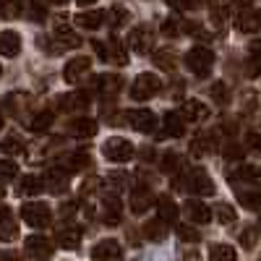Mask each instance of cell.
Segmentation results:
<instances>
[{
  "mask_svg": "<svg viewBox=\"0 0 261 261\" xmlns=\"http://www.w3.org/2000/svg\"><path fill=\"white\" fill-rule=\"evenodd\" d=\"M225 157H227V160H241V157H243V149L235 146V144H230V146H225Z\"/></svg>",
  "mask_w": 261,
  "mask_h": 261,
  "instance_id": "48",
  "label": "cell"
},
{
  "mask_svg": "<svg viewBox=\"0 0 261 261\" xmlns=\"http://www.w3.org/2000/svg\"><path fill=\"white\" fill-rule=\"evenodd\" d=\"M238 175L251 180V178H256V170H253V167H241V172H238Z\"/></svg>",
  "mask_w": 261,
  "mask_h": 261,
  "instance_id": "51",
  "label": "cell"
},
{
  "mask_svg": "<svg viewBox=\"0 0 261 261\" xmlns=\"http://www.w3.org/2000/svg\"><path fill=\"white\" fill-rule=\"evenodd\" d=\"M92 68V60L86 58V55H79V58H73V60H68L65 63V68H63V79L68 81V84H76L86 71Z\"/></svg>",
  "mask_w": 261,
  "mask_h": 261,
  "instance_id": "14",
  "label": "cell"
},
{
  "mask_svg": "<svg viewBox=\"0 0 261 261\" xmlns=\"http://www.w3.org/2000/svg\"><path fill=\"white\" fill-rule=\"evenodd\" d=\"M97 120L94 118H84V115H79V118H73L71 123H68V130L73 136H84V139H89V136H94L97 134Z\"/></svg>",
  "mask_w": 261,
  "mask_h": 261,
  "instance_id": "20",
  "label": "cell"
},
{
  "mask_svg": "<svg viewBox=\"0 0 261 261\" xmlns=\"http://www.w3.org/2000/svg\"><path fill=\"white\" fill-rule=\"evenodd\" d=\"M151 201H154V196H151L149 188H136L134 196H130V209H134V214H144L151 206Z\"/></svg>",
  "mask_w": 261,
  "mask_h": 261,
  "instance_id": "27",
  "label": "cell"
},
{
  "mask_svg": "<svg viewBox=\"0 0 261 261\" xmlns=\"http://www.w3.org/2000/svg\"><path fill=\"white\" fill-rule=\"evenodd\" d=\"M0 73H3V68H0Z\"/></svg>",
  "mask_w": 261,
  "mask_h": 261,
  "instance_id": "60",
  "label": "cell"
},
{
  "mask_svg": "<svg viewBox=\"0 0 261 261\" xmlns=\"http://www.w3.org/2000/svg\"><path fill=\"white\" fill-rule=\"evenodd\" d=\"M0 175H6V178H16L18 175V165L11 162V160H0Z\"/></svg>",
  "mask_w": 261,
  "mask_h": 261,
  "instance_id": "45",
  "label": "cell"
},
{
  "mask_svg": "<svg viewBox=\"0 0 261 261\" xmlns=\"http://www.w3.org/2000/svg\"><path fill=\"white\" fill-rule=\"evenodd\" d=\"M94 50H97V55L102 60L113 63V65H125L128 63V53L123 50V45H120L115 37L110 42H94Z\"/></svg>",
  "mask_w": 261,
  "mask_h": 261,
  "instance_id": "5",
  "label": "cell"
},
{
  "mask_svg": "<svg viewBox=\"0 0 261 261\" xmlns=\"http://www.w3.org/2000/svg\"><path fill=\"white\" fill-rule=\"evenodd\" d=\"M128 123L139 134H151L157 128V118L151 110H128Z\"/></svg>",
  "mask_w": 261,
  "mask_h": 261,
  "instance_id": "10",
  "label": "cell"
},
{
  "mask_svg": "<svg viewBox=\"0 0 261 261\" xmlns=\"http://www.w3.org/2000/svg\"><path fill=\"white\" fill-rule=\"evenodd\" d=\"M183 130H186V120L180 118V113L167 110V113L162 115V134H160V136L178 139V136H183Z\"/></svg>",
  "mask_w": 261,
  "mask_h": 261,
  "instance_id": "13",
  "label": "cell"
},
{
  "mask_svg": "<svg viewBox=\"0 0 261 261\" xmlns=\"http://www.w3.org/2000/svg\"><path fill=\"white\" fill-rule=\"evenodd\" d=\"M144 238H149V241H154V243L165 241V238H167V225H165L162 220L146 222V225H144Z\"/></svg>",
  "mask_w": 261,
  "mask_h": 261,
  "instance_id": "29",
  "label": "cell"
},
{
  "mask_svg": "<svg viewBox=\"0 0 261 261\" xmlns=\"http://www.w3.org/2000/svg\"><path fill=\"white\" fill-rule=\"evenodd\" d=\"M21 53V37L16 32H3L0 34V55L3 58H16Z\"/></svg>",
  "mask_w": 261,
  "mask_h": 261,
  "instance_id": "23",
  "label": "cell"
},
{
  "mask_svg": "<svg viewBox=\"0 0 261 261\" xmlns=\"http://www.w3.org/2000/svg\"><path fill=\"white\" fill-rule=\"evenodd\" d=\"M230 6H235V8H243V11H246V8L251 6V0H230Z\"/></svg>",
  "mask_w": 261,
  "mask_h": 261,
  "instance_id": "53",
  "label": "cell"
},
{
  "mask_svg": "<svg viewBox=\"0 0 261 261\" xmlns=\"http://www.w3.org/2000/svg\"><path fill=\"white\" fill-rule=\"evenodd\" d=\"M102 21H105V13H102V11H84V13H76V27H79V29H99Z\"/></svg>",
  "mask_w": 261,
  "mask_h": 261,
  "instance_id": "28",
  "label": "cell"
},
{
  "mask_svg": "<svg viewBox=\"0 0 261 261\" xmlns=\"http://www.w3.org/2000/svg\"><path fill=\"white\" fill-rule=\"evenodd\" d=\"M180 261H201V256H199V253H186Z\"/></svg>",
  "mask_w": 261,
  "mask_h": 261,
  "instance_id": "54",
  "label": "cell"
},
{
  "mask_svg": "<svg viewBox=\"0 0 261 261\" xmlns=\"http://www.w3.org/2000/svg\"><path fill=\"white\" fill-rule=\"evenodd\" d=\"M0 149H3V151H8V154H18V151L24 149V141H21V139H16V136H11V139H6L3 144H0Z\"/></svg>",
  "mask_w": 261,
  "mask_h": 261,
  "instance_id": "43",
  "label": "cell"
},
{
  "mask_svg": "<svg viewBox=\"0 0 261 261\" xmlns=\"http://www.w3.org/2000/svg\"><path fill=\"white\" fill-rule=\"evenodd\" d=\"M18 16V0H0V18Z\"/></svg>",
  "mask_w": 261,
  "mask_h": 261,
  "instance_id": "40",
  "label": "cell"
},
{
  "mask_svg": "<svg viewBox=\"0 0 261 261\" xmlns=\"http://www.w3.org/2000/svg\"><path fill=\"white\" fill-rule=\"evenodd\" d=\"M45 188L50 191H68V175H63V172H47V178H45Z\"/></svg>",
  "mask_w": 261,
  "mask_h": 261,
  "instance_id": "32",
  "label": "cell"
},
{
  "mask_svg": "<svg viewBox=\"0 0 261 261\" xmlns=\"http://www.w3.org/2000/svg\"><path fill=\"white\" fill-rule=\"evenodd\" d=\"M53 3H65V0H53Z\"/></svg>",
  "mask_w": 261,
  "mask_h": 261,
  "instance_id": "59",
  "label": "cell"
},
{
  "mask_svg": "<svg viewBox=\"0 0 261 261\" xmlns=\"http://www.w3.org/2000/svg\"><path fill=\"white\" fill-rule=\"evenodd\" d=\"M246 73H248V79H258L261 76V42H251L248 60H246Z\"/></svg>",
  "mask_w": 261,
  "mask_h": 261,
  "instance_id": "24",
  "label": "cell"
},
{
  "mask_svg": "<svg viewBox=\"0 0 261 261\" xmlns=\"http://www.w3.org/2000/svg\"><path fill=\"white\" fill-rule=\"evenodd\" d=\"M89 165H92L89 151H76V154L71 157V170H84V167H89Z\"/></svg>",
  "mask_w": 261,
  "mask_h": 261,
  "instance_id": "41",
  "label": "cell"
},
{
  "mask_svg": "<svg viewBox=\"0 0 261 261\" xmlns=\"http://www.w3.org/2000/svg\"><path fill=\"white\" fill-rule=\"evenodd\" d=\"M241 243H243L246 248H253V246H256V232H253V230H243Z\"/></svg>",
  "mask_w": 261,
  "mask_h": 261,
  "instance_id": "49",
  "label": "cell"
},
{
  "mask_svg": "<svg viewBox=\"0 0 261 261\" xmlns=\"http://www.w3.org/2000/svg\"><path fill=\"white\" fill-rule=\"evenodd\" d=\"M151 60H154V65H157V68H162V71H172V68H175V60H172L170 53H154V55H151Z\"/></svg>",
  "mask_w": 261,
  "mask_h": 261,
  "instance_id": "38",
  "label": "cell"
},
{
  "mask_svg": "<svg viewBox=\"0 0 261 261\" xmlns=\"http://www.w3.org/2000/svg\"><path fill=\"white\" fill-rule=\"evenodd\" d=\"M92 261H123V248L118 241L107 238V241H99L92 248Z\"/></svg>",
  "mask_w": 261,
  "mask_h": 261,
  "instance_id": "9",
  "label": "cell"
},
{
  "mask_svg": "<svg viewBox=\"0 0 261 261\" xmlns=\"http://www.w3.org/2000/svg\"><path fill=\"white\" fill-rule=\"evenodd\" d=\"M18 238V222H16V217L8 206H0V241H16Z\"/></svg>",
  "mask_w": 261,
  "mask_h": 261,
  "instance_id": "15",
  "label": "cell"
},
{
  "mask_svg": "<svg viewBox=\"0 0 261 261\" xmlns=\"http://www.w3.org/2000/svg\"><path fill=\"white\" fill-rule=\"evenodd\" d=\"M134 144H130L128 139H120V136H113L107 139L105 146H102V154L110 160V162H128L130 157H134Z\"/></svg>",
  "mask_w": 261,
  "mask_h": 261,
  "instance_id": "4",
  "label": "cell"
},
{
  "mask_svg": "<svg viewBox=\"0 0 261 261\" xmlns=\"http://www.w3.org/2000/svg\"><path fill=\"white\" fill-rule=\"evenodd\" d=\"M58 246L65 248V251H73L81 246V230L79 227H63L58 232Z\"/></svg>",
  "mask_w": 261,
  "mask_h": 261,
  "instance_id": "26",
  "label": "cell"
},
{
  "mask_svg": "<svg viewBox=\"0 0 261 261\" xmlns=\"http://www.w3.org/2000/svg\"><path fill=\"white\" fill-rule=\"evenodd\" d=\"M0 130H3V115H0Z\"/></svg>",
  "mask_w": 261,
  "mask_h": 261,
  "instance_id": "58",
  "label": "cell"
},
{
  "mask_svg": "<svg viewBox=\"0 0 261 261\" xmlns=\"http://www.w3.org/2000/svg\"><path fill=\"white\" fill-rule=\"evenodd\" d=\"M105 18L110 21V27H120V24H128L130 13H128L123 6H113L110 11H107V16H105Z\"/></svg>",
  "mask_w": 261,
  "mask_h": 261,
  "instance_id": "35",
  "label": "cell"
},
{
  "mask_svg": "<svg viewBox=\"0 0 261 261\" xmlns=\"http://www.w3.org/2000/svg\"><path fill=\"white\" fill-rule=\"evenodd\" d=\"M180 118L183 120H191V123H199V120H206L209 118V107L201 102V99H186L183 107H180Z\"/></svg>",
  "mask_w": 261,
  "mask_h": 261,
  "instance_id": "17",
  "label": "cell"
},
{
  "mask_svg": "<svg viewBox=\"0 0 261 261\" xmlns=\"http://www.w3.org/2000/svg\"><path fill=\"white\" fill-rule=\"evenodd\" d=\"M209 258H212V261H235L238 253H235V248L227 246V243H214V246L209 248Z\"/></svg>",
  "mask_w": 261,
  "mask_h": 261,
  "instance_id": "30",
  "label": "cell"
},
{
  "mask_svg": "<svg viewBox=\"0 0 261 261\" xmlns=\"http://www.w3.org/2000/svg\"><path fill=\"white\" fill-rule=\"evenodd\" d=\"M178 165H180L178 151H165V154H162V160H160V167H162V172H175V170H178Z\"/></svg>",
  "mask_w": 261,
  "mask_h": 261,
  "instance_id": "36",
  "label": "cell"
},
{
  "mask_svg": "<svg viewBox=\"0 0 261 261\" xmlns=\"http://www.w3.org/2000/svg\"><path fill=\"white\" fill-rule=\"evenodd\" d=\"M206 3H212V6H214V0H206ZM191 6H204V0H191Z\"/></svg>",
  "mask_w": 261,
  "mask_h": 261,
  "instance_id": "55",
  "label": "cell"
},
{
  "mask_svg": "<svg viewBox=\"0 0 261 261\" xmlns=\"http://www.w3.org/2000/svg\"><path fill=\"white\" fill-rule=\"evenodd\" d=\"M128 47L139 53V55H146L154 50V32H151L149 27H141V29H134L128 34Z\"/></svg>",
  "mask_w": 261,
  "mask_h": 261,
  "instance_id": "7",
  "label": "cell"
},
{
  "mask_svg": "<svg viewBox=\"0 0 261 261\" xmlns=\"http://www.w3.org/2000/svg\"><path fill=\"white\" fill-rule=\"evenodd\" d=\"M212 65H214V53L204 45H196L186 53V68L193 71L196 76H209Z\"/></svg>",
  "mask_w": 261,
  "mask_h": 261,
  "instance_id": "2",
  "label": "cell"
},
{
  "mask_svg": "<svg viewBox=\"0 0 261 261\" xmlns=\"http://www.w3.org/2000/svg\"><path fill=\"white\" fill-rule=\"evenodd\" d=\"M102 209H105V225H120V217H123L120 196H115V193L102 196Z\"/></svg>",
  "mask_w": 261,
  "mask_h": 261,
  "instance_id": "12",
  "label": "cell"
},
{
  "mask_svg": "<svg viewBox=\"0 0 261 261\" xmlns=\"http://www.w3.org/2000/svg\"><path fill=\"white\" fill-rule=\"evenodd\" d=\"M178 235H180V241H186V243H196L201 238L199 230L191 227V225H178Z\"/></svg>",
  "mask_w": 261,
  "mask_h": 261,
  "instance_id": "42",
  "label": "cell"
},
{
  "mask_svg": "<svg viewBox=\"0 0 261 261\" xmlns=\"http://www.w3.org/2000/svg\"><path fill=\"white\" fill-rule=\"evenodd\" d=\"M29 16L34 18V21H45L47 18V11H45V6H42V3H37V0H34V3H29Z\"/></svg>",
  "mask_w": 261,
  "mask_h": 261,
  "instance_id": "47",
  "label": "cell"
},
{
  "mask_svg": "<svg viewBox=\"0 0 261 261\" xmlns=\"http://www.w3.org/2000/svg\"><path fill=\"white\" fill-rule=\"evenodd\" d=\"M79 6H92V3H97V0H76Z\"/></svg>",
  "mask_w": 261,
  "mask_h": 261,
  "instance_id": "56",
  "label": "cell"
},
{
  "mask_svg": "<svg viewBox=\"0 0 261 261\" xmlns=\"http://www.w3.org/2000/svg\"><path fill=\"white\" fill-rule=\"evenodd\" d=\"M246 146L261 154V134H258V130H248V134H246Z\"/></svg>",
  "mask_w": 261,
  "mask_h": 261,
  "instance_id": "46",
  "label": "cell"
},
{
  "mask_svg": "<svg viewBox=\"0 0 261 261\" xmlns=\"http://www.w3.org/2000/svg\"><path fill=\"white\" fill-rule=\"evenodd\" d=\"M238 29L246 32V34H253L261 29V8H246L241 16H238Z\"/></svg>",
  "mask_w": 261,
  "mask_h": 261,
  "instance_id": "19",
  "label": "cell"
},
{
  "mask_svg": "<svg viewBox=\"0 0 261 261\" xmlns=\"http://www.w3.org/2000/svg\"><path fill=\"white\" fill-rule=\"evenodd\" d=\"M21 220H24L29 227L42 230V227H47L53 222V209L45 201H29V204L21 206Z\"/></svg>",
  "mask_w": 261,
  "mask_h": 261,
  "instance_id": "1",
  "label": "cell"
},
{
  "mask_svg": "<svg viewBox=\"0 0 261 261\" xmlns=\"http://www.w3.org/2000/svg\"><path fill=\"white\" fill-rule=\"evenodd\" d=\"M241 204L248 209H261V193H241Z\"/></svg>",
  "mask_w": 261,
  "mask_h": 261,
  "instance_id": "44",
  "label": "cell"
},
{
  "mask_svg": "<svg viewBox=\"0 0 261 261\" xmlns=\"http://www.w3.org/2000/svg\"><path fill=\"white\" fill-rule=\"evenodd\" d=\"M162 89V81H160V76L157 73H141L134 84H130V99H136V102H146V99H151L157 92Z\"/></svg>",
  "mask_w": 261,
  "mask_h": 261,
  "instance_id": "3",
  "label": "cell"
},
{
  "mask_svg": "<svg viewBox=\"0 0 261 261\" xmlns=\"http://www.w3.org/2000/svg\"><path fill=\"white\" fill-rule=\"evenodd\" d=\"M42 188H45V180L37 175H21L16 183V193L18 196H39Z\"/></svg>",
  "mask_w": 261,
  "mask_h": 261,
  "instance_id": "21",
  "label": "cell"
},
{
  "mask_svg": "<svg viewBox=\"0 0 261 261\" xmlns=\"http://www.w3.org/2000/svg\"><path fill=\"white\" fill-rule=\"evenodd\" d=\"M120 86H123V79L120 76H113V73L94 79V89H99L102 97H113L115 92H120Z\"/></svg>",
  "mask_w": 261,
  "mask_h": 261,
  "instance_id": "22",
  "label": "cell"
},
{
  "mask_svg": "<svg viewBox=\"0 0 261 261\" xmlns=\"http://www.w3.org/2000/svg\"><path fill=\"white\" fill-rule=\"evenodd\" d=\"M58 107L65 113H79V110H86L89 107V94L86 92H68L58 99Z\"/></svg>",
  "mask_w": 261,
  "mask_h": 261,
  "instance_id": "16",
  "label": "cell"
},
{
  "mask_svg": "<svg viewBox=\"0 0 261 261\" xmlns=\"http://www.w3.org/2000/svg\"><path fill=\"white\" fill-rule=\"evenodd\" d=\"M209 151H214V139L212 136H201V139H196L191 144V154L193 157H204V154H209Z\"/></svg>",
  "mask_w": 261,
  "mask_h": 261,
  "instance_id": "34",
  "label": "cell"
},
{
  "mask_svg": "<svg viewBox=\"0 0 261 261\" xmlns=\"http://www.w3.org/2000/svg\"><path fill=\"white\" fill-rule=\"evenodd\" d=\"M209 94H212V99L217 102V105H230V89H227V84L225 81H214L212 84V89H209Z\"/></svg>",
  "mask_w": 261,
  "mask_h": 261,
  "instance_id": "33",
  "label": "cell"
},
{
  "mask_svg": "<svg viewBox=\"0 0 261 261\" xmlns=\"http://www.w3.org/2000/svg\"><path fill=\"white\" fill-rule=\"evenodd\" d=\"M186 188L196 196H212L214 193V180L209 178L206 170H193L188 180H186Z\"/></svg>",
  "mask_w": 261,
  "mask_h": 261,
  "instance_id": "8",
  "label": "cell"
},
{
  "mask_svg": "<svg viewBox=\"0 0 261 261\" xmlns=\"http://www.w3.org/2000/svg\"><path fill=\"white\" fill-rule=\"evenodd\" d=\"M157 212H160V220H162L165 225L175 222V220H178V214H180L178 204L172 201L170 196H160V201H157Z\"/></svg>",
  "mask_w": 261,
  "mask_h": 261,
  "instance_id": "25",
  "label": "cell"
},
{
  "mask_svg": "<svg viewBox=\"0 0 261 261\" xmlns=\"http://www.w3.org/2000/svg\"><path fill=\"white\" fill-rule=\"evenodd\" d=\"M214 214H217V220H220L222 225H232V222H235V217H238L235 209H232L230 204H220V206L214 209Z\"/></svg>",
  "mask_w": 261,
  "mask_h": 261,
  "instance_id": "37",
  "label": "cell"
},
{
  "mask_svg": "<svg viewBox=\"0 0 261 261\" xmlns=\"http://www.w3.org/2000/svg\"><path fill=\"white\" fill-rule=\"evenodd\" d=\"M53 123H55V115H53L50 110H42V113H37V115L32 118L29 128L34 130V134H45V130H47Z\"/></svg>",
  "mask_w": 261,
  "mask_h": 261,
  "instance_id": "31",
  "label": "cell"
},
{
  "mask_svg": "<svg viewBox=\"0 0 261 261\" xmlns=\"http://www.w3.org/2000/svg\"><path fill=\"white\" fill-rule=\"evenodd\" d=\"M53 37H55V42H58L60 47H68V50H73V47H79V45H81L79 32H76V29H71V27H65V24H58V27L53 29Z\"/></svg>",
  "mask_w": 261,
  "mask_h": 261,
  "instance_id": "18",
  "label": "cell"
},
{
  "mask_svg": "<svg viewBox=\"0 0 261 261\" xmlns=\"http://www.w3.org/2000/svg\"><path fill=\"white\" fill-rule=\"evenodd\" d=\"M3 196H6V188H3V183H0V199H3Z\"/></svg>",
  "mask_w": 261,
  "mask_h": 261,
  "instance_id": "57",
  "label": "cell"
},
{
  "mask_svg": "<svg viewBox=\"0 0 261 261\" xmlns=\"http://www.w3.org/2000/svg\"><path fill=\"white\" fill-rule=\"evenodd\" d=\"M183 212H186V217H188L193 225H206V222H212V209H209L204 201H199V199H188L186 206H183Z\"/></svg>",
  "mask_w": 261,
  "mask_h": 261,
  "instance_id": "11",
  "label": "cell"
},
{
  "mask_svg": "<svg viewBox=\"0 0 261 261\" xmlns=\"http://www.w3.org/2000/svg\"><path fill=\"white\" fill-rule=\"evenodd\" d=\"M0 261H18V256L11 251H0Z\"/></svg>",
  "mask_w": 261,
  "mask_h": 261,
  "instance_id": "52",
  "label": "cell"
},
{
  "mask_svg": "<svg viewBox=\"0 0 261 261\" xmlns=\"http://www.w3.org/2000/svg\"><path fill=\"white\" fill-rule=\"evenodd\" d=\"M180 29H183V24H180L178 18H165V21H162V34H165V37H178Z\"/></svg>",
  "mask_w": 261,
  "mask_h": 261,
  "instance_id": "39",
  "label": "cell"
},
{
  "mask_svg": "<svg viewBox=\"0 0 261 261\" xmlns=\"http://www.w3.org/2000/svg\"><path fill=\"white\" fill-rule=\"evenodd\" d=\"M24 248L32 258H39V261H45L55 253V243L50 241V238L45 235H29L27 241H24Z\"/></svg>",
  "mask_w": 261,
  "mask_h": 261,
  "instance_id": "6",
  "label": "cell"
},
{
  "mask_svg": "<svg viewBox=\"0 0 261 261\" xmlns=\"http://www.w3.org/2000/svg\"><path fill=\"white\" fill-rule=\"evenodd\" d=\"M165 3H167L170 8H175V11H186V8H191V0H165Z\"/></svg>",
  "mask_w": 261,
  "mask_h": 261,
  "instance_id": "50",
  "label": "cell"
}]
</instances>
